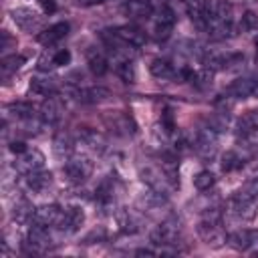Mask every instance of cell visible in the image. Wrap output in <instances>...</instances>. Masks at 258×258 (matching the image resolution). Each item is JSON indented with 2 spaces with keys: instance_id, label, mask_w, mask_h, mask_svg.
Masks as SVG:
<instances>
[{
  "instance_id": "cell-35",
  "label": "cell",
  "mask_w": 258,
  "mask_h": 258,
  "mask_svg": "<svg viewBox=\"0 0 258 258\" xmlns=\"http://www.w3.org/2000/svg\"><path fill=\"white\" fill-rule=\"evenodd\" d=\"M14 210H16V212H14V216H16L18 220H26L28 216L32 218V214H34V212H32V206H30L26 200H20V202L16 204V208H14Z\"/></svg>"
},
{
  "instance_id": "cell-18",
  "label": "cell",
  "mask_w": 258,
  "mask_h": 258,
  "mask_svg": "<svg viewBox=\"0 0 258 258\" xmlns=\"http://www.w3.org/2000/svg\"><path fill=\"white\" fill-rule=\"evenodd\" d=\"M50 181H52L50 171L38 169V171H32V173L26 175V185H28V189L34 191V194H42L44 189H48Z\"/></svg>"
},
{
  "instance_id": "cell-23",
  "label": "cell",
  "mask_w": 258,
  "mask_h": 258,
  "mask_svg": "<svg viewBox=\"0 0 258 258\" xmlns=\"http://www.w3.org/2000/svg\"><path fill=\"white\" fill-rule=\"evenodd\" d=\"M22 64H24V56H20V54H6V56L0 60L2 79H8L10 75H14Z\"/></svg>"
},
{
  "instance_id": "cell-4",
  "label": "cell",
  "mask_w": 258,
  "mask_h": 258,
  "mask_svg": "<svg viewBox=\"0 0 258 258\" xmlns=\"http://www.w3.org/2000/svg\"><path fill=\"white\" fill-rule=\"evenodd\" d=\"M44 165V155L38 151V149H26L24 153L16 155V161H14V167L20 171V173H32V171H38L42 169Z\"/></svg>"
},
{
  "instance_id": "cell-8",
  "label": "cell",
  "mask_w": 258,
  "mask_h": 258,
  "mask_svg": "<svg viewBox=\"0 0 258 258\" xmlns=\"http://www.w3.org/2000/svg\"><path fill=\"white\" fill-rule=\"evenodd\" d=\"M10 16H12V20H14L22 30H26V32H32V30H36V28L40 26V16H38V12H34L32 8H14V10L10 12Z\"/></svg>"
},
{
  "instance_id": "cell-21",
  "label": "cell",
  "mask_w": 258,
  "mask_h": 258,
  "mask_svg": "<svg viewBox=\"0 0 258 258\" xmlns=\"http://www.w3.org/2000/svg\"><path fill=\"white\" fill-rule=\"evenodd\" d=\"M149 71H151L153 77H157V79H161V81H165V79H175V77H177V71L173 69V64H171L169 60H163V58L151 60Z\"/></svg>"
},
{
  "instance_id": "cell-39",
  "label": "cell",
  "mask_w": 258,
  "mask_h": 258,
  "mask_svg": "<svg viewBox=\"0 0 258 258\" xmlns=\"http://www.w3.org/2000/svg\"><path fill=\"white\" fill-rule=\"evenodd\" d=\"M79 6H97V4H103L105 0H75Z\"/></svg>"
},
{
  "instance_id": "cell-34",
  "label": "cell",
  "mask_w": 258,
  "mask_h": 258,
  "mask_svg": "<svg viewBox=\"0 0 258 258\" xmlns=\"http://www.w3.org/2000/svg\"><path fill=\"white\" fill-rule=\"evenodd\" d=\"M242 28L246 32H258V16L254 12H246L242 16Z\"/></svg>"
},
{
  "instance_id": "cell-6",
  "label": "cell",
  "mask_w": 258,
  "mask_h": 258,
  "mask_svg": "<svg viewBox=\"0 0 258 258\" xmlns=\"http://www.w3.org/2000/svg\"><path fill=\"white\" fill-rule=\"evenodd\" d=\"M62 216H64V210H60L58 206L50 204V206H40L34 210L32 214V220L34 224H40V226H60L62 222Z\"/></svg>"
},
{
  "instance_id": "cell-31",
  "label": "cell",
  "mask_w": 258,
  "mask_h": 258,
  "mask_svg": "<svg viewBox=\"0 0 258 258\" xmlns=\"http://www.w3.org/2000/svg\"><path fill=\"white\" fill-rule=\"evenodd\" d=\"M244 165V159L236 153V151H226L224 157H222V169L224 171H234V169H240Z\"/></svg>"
},
{
  "instance_id": "cell-29",
  "label": "cell",
  "mask_w": 258,
  "mask_h": 258,
  "mask_svg": "<svg viewBox=\"0 0 258 258\" xmlns=\"http://www.w3.org/2000/svg\"><path fill=\"white\" fill-rule=\"evenodd\" d=\"M81 139L89 145V147H93V149H105V137L101 135V133H97V131H93V129H83V133H81Z\"/></svg>"
},
{
  "instance_id": "cell-13",
  "label": "cell",
  "mask_w": 258,
  "mask_h": 258,
  "mask_svg": "<svg viewBox=\"0 0 258 258\" xmlns=\"http://www.w3.org/2000/svg\"><path fill=\"white\" fill-rule=\"evenodd\" d=\"M206 18L232 20V6L228 0H206Z\"/></svg>"
},
{
  "instance_id": "cell-41",
  "label": "cell",
  "mask_w": 258,
  "mask_h": 258,
  "mask_svg": "<svg viewBox=\"0 0 258 258\" xmlns=\"http://www.w3.org/2000/svg\"><path fill=\"white\" fill-rule=\"evenodd\" d=\"M256 46H258V42H256Z\"/></svg>"
},
{
  "instance_id": "cell-30",
  "label": "cell",
  "mask_w": 258,
  "mask_h": 258,
  "mask_svg": "<svg viewBox=\"0 0 258 258\" xmlns=\"http://www.w3.org/2000/svg\"><path fill=\"white\" fill-rule=\"evenodd\" d=\"M73 139H71V135L69 133H58L56 137H54V151L58 153V155H69L71 151H73Z\"/></svg>"
},
{
  "instance_id": "cell-27",
  "label": "cell",
  "mask_w": 258,
  "mask_h": 258,
  "mask_svg": "<svg viewBox=\"0 0 258 258\" xmlns=\"http://www.w3.org/2000/svg\"><path fill=\"white\" fill-rule=\"evenodd\" d=\"M214 183H216V175H214L210 169H202V171H198V173L194 175V185H196V189H200V191L210 189Z\"/></svg>"
},
{
  "instance_id": "cell-28",
  "label": "cell",
  "mask_w": 258,
  "mask_h": 258,
  "mask_svg": "<svg viewBox=\"0 0 258 258\" xmlns=\"http://www.w3.org/2000/svg\"><path fill=\"white\" fill-rule=\"evenodd\" d=\"M89 69H91L93 75L101 77V75L107 73L109 62H107V58H105L103 54H99V52H91V54H89Z\"/></svg>"
},
{
  "instance_id": "cell-37",
  "label": "cell",
  "mask_w": 258,
  "mask_h": 258,
  "mask_svg": "<svg viewBox=\"0 0 258 258\" xmlns=\"http://www.w3.org/2000/svg\"><path fill=\"white\" fill-rule=\"evenodd\" d=\"M28 147H26V143L24 141H12L10 143V151L14 153V155H20V153H24Z\"/></svg>"
},
{
  "instance_id": "cell-26",
  "label": "cell",
  "mask_w": 258,
  "mask_h": 258,
  "mask_svg": "<svg viewBox=\"0 0 258 258\" xmlns=\"http://www.w3.org/2000/svg\"><path fill=\"white\" fill-rule=\"evenodd\" d=\"M30 93L40 95V97H50L54 93V83L50 79H32Z\"/></svg>"
},
{
  "instance_id": "cell-22",
  "label": "cell",
  "mask_w": 258,
  "mask_h": 258,
  "mask_svg": "<svg viewBox=\"0 0 258 258\" xmlns=\"http://www.w3.org/2000/svg\"><path fill=\"white\" fill-rule=\"evenodd\" d=\"M183 8L187 12V16L202 26L206 20V0H183Z\"/></svg>"
},
{
  "instance_id": "cell-9",
  "label": "cell",
  "mask_w": 258,
  "mask_h": 258,
  "mask_svg": "<svg viewBox=\"0 0 258 258\" xmlns=\"http://www.w3.org/2000/svg\"><path fill=\"white\" fill-rule=\"evenodd\" d=\"M226 242L236 250H250L258 244V230H238L228 234Z\"/></svg>"
},
{
  "instance_id": "cell-12",
  "label": "cell",
  "mask_w": 258,
  "mask_h": 258,
  "mask_svg": "<svg viewBox=\"0 0 258 258\" xmlns=\"http://www.w3.org/2000/svg\"><path fill=\"white\" fill-rule=\"evenodd\" d=\"M177 234H179V228L165 222V224H159L151 232V242L157 244V246H167V244H173L177 240Z\"/></svg>"
},
{
  "instance_id": "cell-5",
  "label": "cell",
  "mask_w": 258,
  "mask_h": 258,
  "mask_svg": "<svg viewBox=\"0 0 258 258\" xmlns=\"http://www.w3.org/2000/svg\"><path fill=\"white\" fill-rule=\"evenodd\" d=\"M173 24H175V12L169 6H161L159 12H157V16H155V24H153L155 38L157 40H165L171 34Z\"/></svg>"
},
{
  "instance_id": "cell-7",
  "label": "cell",
  "mask_w": 258,
  "mask_h": 258,
  "mask_svg": "<svg viewBox=\"0 0 258 258\" xmlns=\"http://www.w3.org/2000/svg\"><path fill=\"white\" fill-rule=\"evenodd\" d=\"M26 244L30 246V250H32L34 254L44 252V250L50 246V234H48V228H46V226H40V224H34V226L28 230Z\"/></svg>"
},
{
  "instance_id": "cell-38",
  "label": "cell",
  "mask_w": 258,
  "mask_h": 258,
  "mask_svg": "<svg viewBox=\"0 0 258 258\" xmlns=\"http://www.w3.org/2000/svg\"><path fill=\"white\" fill-rule=\"evenodd\" d=\"M38 2H40L44 12H54L56 10V0H38Z\"/></svg>"
},
{
  "instance_id": "cell-3",
  "label": "cell",
  "mask_w": 258,
  "mask_h": 258,
  "mask_svg": "<svg viewBox=\"0 0 258 258\" xmlns=\"http://www.w3.org/2000/svg\"><path fill=\"white\" fill-rule=\"evenodd\" d=\"M111 40H117L125 46H141L145 42V32L137 26H131V24H125V26H117L109 32Z\"/></svg>"
},
{
  "instance_id": "cell-33",
  "label": "cell",
  "mask_w": 258,
  "mask_h": 258,
  "mask_svg": "<svg viewBox=\"0 0 258 258\" xmlns=\"http://www.w3.org/2000/svg\"><path fill=\"white\" fill-rule=\"evenodd\" d=\"M191 83H194V85H198L200 89L210 87V85H212V73H210V69H204V71H200V73H196V71H194Z\"/></svg>"
},
{
  "instance_id": "cell-14",
  "label": "cell",
  "mask_w": 258,
  "mask_h": 258,
  "mask_svg": "<svg viewBox=\"0 0 258 258\" xmlns=\"http://www.w3.org/2000/svg\"><path fill=\"white\" fill-rule=\"evenodd\" d=\"M121 10L129 18H149L153 14V6L147 0H127Z\"/></svg>"
},
{
  "instance_id": "cell-16",
  "label": "cell",
  "mask_w": 258,
  "mask_h": 258,
  "mask_svg": "<svg viewBox=\"0 0 258 258\" xmlns=\"http://www.w3.org/2000/svg\"><path fill=\"white\" fill-rule=\"evenodd\" d=\"M198 232H200V236H202V240H204L206 244H220V242H224V240L228 238V236L224 238L220 226H218L214 220L202 222V224L198 226Z\"/></svg>"
},
{
  "instance_id": "cell-1",
  "label": "cell",
  "mask_w": 258,
  "mask_h": 258,
  "mask_svg": "<svg viewBox=\"0 0 258 258\" xmlns=\"http://www.w3.org/2000/svg\"><path fill=\"white\" fill-rule=\"evenodd\" d=\"M256 196L250 191H238L230 198V210L240 220H252L256 216Z\"/></svg>"
},
{
  "instance_id": "cell-36",
  "label": "cell",
  "mask_w": 258,
  "mask_h": 258,
  "mask_svg": "<svg viewBox=\"0 0 258 258\" xmlns=\"http://www.w3.org/2000/svg\"><path fill=\"white\" fill-rule=\"evenodd\" d=\"M50 62H52L54 67H64V64L71 62V52H69L67 48H60V50L54 52V56L50 58Z\"/></svg>"
},
{
  "instance_id": "cell-40",
  "label": "cell",
  "mask_w": 258,
  "mask_h": 258,
  "mask_svg": "<svg viewBox=\"0 0 258 258\" xmlns=\"http://www.w3.org/2000/svg\"><path fill=\"white\" fill-rule=\"evenodd\" d=\"M252 97L258 99V77H254V87H252Z\"/></svg>"
},
{
  "instance_id": "cell-19",
  "label": "cell",
  "mask_w": 258,
  "mask_h": 258,
  "mask_svg": "<svg viewBox=\"0 0 258 258\" xmlns=\"http://www.w3.org/2000/svg\"><path fill=\"white\" fill-rule=\"evenodd\" d=\"M83 220H85L83 210H81V208H77V206H71V208H67V210H64V216H62L60 228H62L64 232H77V230L81 228Z\"/></svg>"
},
{
  "instance_id": "cell-25",
  "label": "cell",
  "mask_w": 258,
  "mask_h": 258,
  "mask_svg": "<svg viewBox=\"0 0 258 258\" xmlns=\"http://www.w3.org/2000/svg\"><path fill=\"white\" fill-rule=\"evenodd\" d=\"M58 117H60L58 105H56V101H54V99H50V97H48V99L42 103V107H40V119H42L44 123H54Z\"/></svg>"
},
{
  "instance_id": "cell-24",
  "label": "cell",
  "mask_w": 258,
  "mask_h": 258,
  "mask_svg": "<svg viewBox=\"0 0 258 258\" xmlns=\"http://www.w3.org/2000/svg\"><path fill=\"white\" fill-rule=\"evenodd\" d=\"M6 111L16 117V119H30L34 115V107L30 103H24V101H18V103H10L6 107Z\"/></svg>"
},
{
  "instance_id": "cell-17",
  "label": "cell",
  "mask_w": 258,
  "mask_h": 258,
  "mask_svg": "<svg viewBox=\"0 0 258 258\" xmlns=\"http://www.w3.org/2000/svg\"><path fill=\"white\" fill-rule=\"evenodd\" d=\"M236 131H238V135H242V137H252V135H256V133H258V111H248V113H244V115L238 119V123H236Z\"/></svg>"
},
{
  "instance_id": "cell-20",
  "label": "cell",
  "mask_w": 258,
  "mask_h": 258,
  "mask_svg": "<svg viewBox=\"0 0 258 258\" xmlns=\"http://www.w3.org/2000/svg\"><path fill=\"white\" fill-rule=\"evenodd\" d=\"M252 87H254V77H248V79H236L228 89V97L232 99H246V97H252Z\"/></svg>"
},
{
  "instance_id": "cell-2",
  "label": "cell",
  "mask_w": 258,
  "mask_h": 258,
  "mask_svg": "<svg viewBox=\"0 0 258 258\" xmlns=\"http://www.w3.org/2000/svg\"><path fill=\"white\" fill-rule=\"evenodd\" d=\"M91 171H93V163L87 157H73L62 167V173H64V177L71 183H83V181H87V177L91 175Z\"/></svg>"
},
{
  "instance_id": "cell-11",
  "label": "cell",
  "mask_w": 258,
  "mask_h": 258,
  "mask_svg": "<svg viewBox=\"0 0 258 258\" xmlns=\"http://www.w3.org/2000/svg\"><path fill=\"white\" fill-rule=\"evenodd\" d=\"M67 34H69V22H56V24L48 26L46 30H42L36 38H38L40 44H44V46H52V44L60 42Z\"/></svg>"
},
{
  "instance_id": "cell-15",
  "label": "cell",
  "mask_w": 258,
  "mask_h": 258,
  "mask_svg": "<svg viewBox=\"0 0 258 258\" xmlns=\"http://www.w3.org/2000/svg\"><path fill=\"white\" fill-rule=\"evenodd\" d=\"M111 97V91L105 87H87V89H79L77 91V99L81 103L87 105H95V103H103Z\"/></svg>"
},
{
  "instance_id": "cell-10",
  "label": "cell",
  "mask_w": 258,
  "mask_h": 258,
  "mask_svg": "<svg viewBox=\"0 0 258 258\" xmlns=\"http://www.w3.org/2000/svg\"><path fill=\"white\" fill-rule=\"evenodd\" d=\"M244 56L240 54H224V52H208L204 54V67L206 69H230L232 64L240 62Z\"/></svg>"
},
{
  "instance_id": "cell-32",
  "label": "cell",
  "mask_w": 258,
  "mask_h": 258,
  "mask_svg": "<svg viewBox=\"0 0 258 258\" xmlns=\"http://www.w3.org/2000/svg\"><path fill=\"white\" fill-rule=\"evenodd\" d=\"M117 75L125 81V83H133L135 81V69H133V62L129 60H123L117 64Z\"/></svg>"
}]
</instances>
